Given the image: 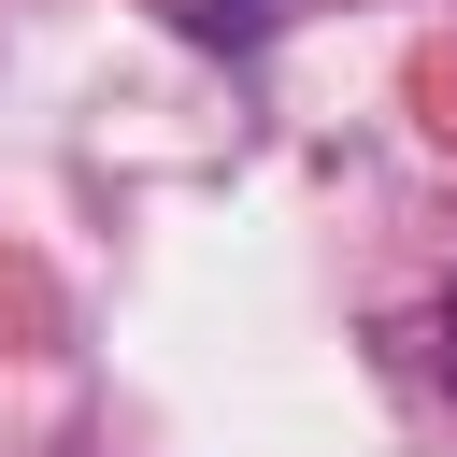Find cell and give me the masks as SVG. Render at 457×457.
Wrapping results in <instances>:
<instances>
[{
  "instance_id": "6da1fadb",
  "label": "cell",
  "mask_w": 457,
  "mask_h": 457,
  "mask_svg": "<svg viewBox=\"0 0 457 457\" xmlns=\"http://www.w3.org/2000/svg\"><path fill=\"white\" fill-rule=\"evenodd\" d=\"M186 29H200V43H271L286 0H186Z\"/></svg>"
}]
</instances>
